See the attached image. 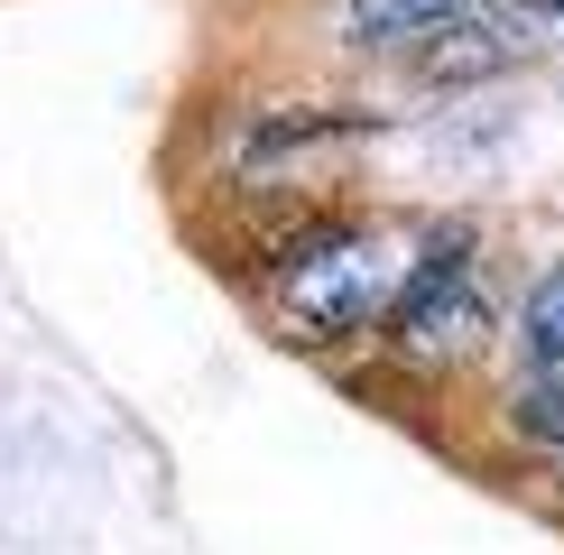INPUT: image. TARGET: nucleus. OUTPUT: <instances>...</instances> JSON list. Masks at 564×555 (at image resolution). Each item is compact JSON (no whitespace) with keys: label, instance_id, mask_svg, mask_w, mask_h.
I'll use <instances>...</instances> for the list:
<instances>
[{"label":"nucleus","instance_id":"nucleus-1","mask_svg":"<svg viewBox=\"0 0 564 555\" xmlns=\"http://www.w3.org/2000/svg\"><path fill=\"white\" fill-rule=\"evenodd\" d=\"M269 269H278V315L296 324V342H351L389 315V260L370 241V222L351 214H305L296 231H278Z\"/></svg>","mask_w":564,"mask_h":555},{"label":"nucleus","instance_id":"nucleus-2","mask_svg":"<svg viewBox=\"0 0 564 555\" xmlns=\"http://www.w3.org/2000/svg\"><path fill=\"white\" fill-rule=\"evenodd\" d=\"M380 334H389L398 361H426V370H444V361H463V352L490 342V296L473 287V222H435L426 231L416 269L398 278V296L380 315Z\"/></svg>","mask_w":564,"mask_h":555},{"label":"nucleus","instance_id":"nucleus-3","mask_svg":"<svg viewBox=\"0 0 564 555\" xmlns=\"http://www.w3.org/2000/svg\"><path fill=\"white\" fill-rule=\"evenodd\" d=\"M528 56H536V19L528 10H463L454 29H435L408 65L426 84H490V75H519Z\"/></svg>","mask_w":564,"mask_h":555},{"label":"nucleus","instance_id":"nucleus-4","mask_svg":"<svg viewBox=\"0 0 564 555\" xmlns=\"http://www.w3.org/2000/svg\"><path fill=\"white\" fill-rule=\"evenodd\" d=\"M473 10V0H334V37L361 46V56H389V46H426L435 29H454V19Z\"/></svg>","mask_w":564,"mask_h":555},{"label":"nucleus","instance_id":"nucleus-5","mask_svg":"<svg viewBox=\"0 0 564 555\" xmlns=\"http://www.w3.org/2000/svg\"><path fill=\"white\" fill-rule=\"evenodd\" d=\"M351 130H380V111H361V102H288V111H250V130H241V167H260V157H296V149H324V139H351Z\"/></svg>","mask_w":564,"mask_h":555},{"label":"nucleus","instance_id":"nucleus-6","mask_svg":"<svg viewBox=\"0 0 564 555\" xmlns=\"http://www.w3.org/2000/svg\"><path fill=\"white\" fill-rule=\"evenodd\" d=\"M519 352H528V370H564V260L528 278V296H519Z\"/></svg>","mask_w":564,"mask_h":555},{"label":"nucleus","instance_id":"nucleus-7","mask_svg":"<svg viewBox=\"0 0 564 555\" xmlns=\"http://www.w3.org/2000/svg\"><path fill=\"white\" fill-rule=\"evenodd\" d=\"M509 435L564 454V370H528V380L509 389Z\"/></svg>","mask_w":564,"mask_h":555},{"label":"nucleus","instance_id":"nucleus-8","mask_svg":"<svg viewBox=\"0 0 564 555\" xmlns=\"http://www.w3.org/2000/svg\"><path fill=\"white\" fill-rule=\"evenodd\" d=\"M528 19H546V29H564V0H528Z\"/></svg>","mask_w":564,"mask_h":555},{"label":"nucleus","instance_id":"nucleus-9","mask_svg":"<svg viewBox=\"0 0 564 555\" xmlns=\"http://www.w3.org/2000/svg\"><path fill=\"white\" fill-rule=\"evenodd\" d=\"M555 481H564V463H555Z\"/></svg>","mask_w":564,"mask_h":555}]
</instances>
